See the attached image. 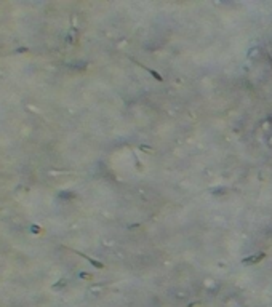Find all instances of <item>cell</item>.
I'll use <instances>...</instances> for the list:
<instances>
[{
  "label": "cell",
  "mask_w": 272,
  "mask_h": 307,
  "mask_svg": "<svg viewBox=\"0 0 272 307\" xmlns=\"http://www.w3.org/2000/svg\"><path fill=\"white\" fill-rule=\"evenodd\" d=\"M266 258V253H256V254H251V256H248V258H245L242 261V264H245V266H253V264H258L259 261H262V259Z\"/></svg>",
  "instance_id": "obj_1"
},
{
  "label": "cell",
  "mask_w": 272,
  "mask_h": 307,
  "mask_svg": "<svg viewBox=\"0 0 272 307\" xmlns=\"http://www.w3.org/2000/svg\"><path fill=\"white\" fill-rule=\"evenodd\" d=\"M133 61H135V59H133ZM135 62L138 64V66H139V67H143V69H144L146 72H149V74H151V75H152V77H154L155 80H158V82H163V77H162V75H160V74H158V72H157V70H154V69H151V67H147V66H144V64H141V62H138V61H135Z\"/></svg>",
  "instance_id": "obj_2"
},
{
  "label": "cell",
  "mask_w": 272,
  "mask_h": 307,
  "mask_svg": "<svg viewBox=\"0 0 272 307\" xmlns=\"http://www.w3.org/2000/svg\"><path fill=\"white\" fill-rule=\"evenodd\" d=\"M76 253L79 254V256H82V258H85L87 259V261L91 264V266H95L96 269H104V264H102V262H99V261H96V259H91L90 256H87V254H83V253H79V251H76Z\"/></svg>",
  "instance_id": "obj_3"
},
{
  "label": "cell",
  "mask_w": 272,
  "mask_h": 307,
  "mask_svg": "<svg viewBox=\"0 0 272 307\" xmlns=\"http://www.w3.org/2000/svg\"><path fill=\"white\" fill-rule=\"evenodd\" d=\"M141 151H147V152H152V149H149L146 146H141Z\"/></svg>",
  "instance_id": "obj_4"
},
{
  "label": "cell",
  "mask_w": 272,
  "mask_h": 307,
  "mask_svg": "<svg viewBox=\"0 0 272 307\" xmlns=\"http://www.w3.org/2000/svg\"><path fill=\"white\" fill-rule=\"evenodd\" d=\"M80 277H83V278H91V275H88V274H82Z\"/></svg>",
  "instance_id": "obj_5"
}]
</instances>
